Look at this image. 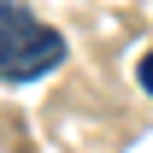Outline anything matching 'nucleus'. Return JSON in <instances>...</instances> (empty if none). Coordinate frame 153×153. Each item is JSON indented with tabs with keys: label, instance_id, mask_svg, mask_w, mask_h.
<instances>
[{
	"label": "nucleus",
	"instance_id": "f03ea898",
	"mask_svg": "<svg viewBox=\"0 0 153 153\" xmlns=\"http://www.w3.org/2000/svg\"><path fill=\"white\" fill-rule=\"evenodd\" d=\"M135 82H141V88H147V94H153V53L141 59V65H135Z\"/></svg>",
	"mask_w": 153,
	"mask_h": 153
},
{
	"label": "nucleus",
	"instance_id": "f257e3e1",
	"mask_svg": "<svg viewBox=\"0 0 153 153\" xmlns=\"http://www.w3.org/2000/svg\"><path fill=\"white\" fill-rule=\"evenodd\" d=\"M59 59H65V36L47 30L36 12H24L18 0H0V76L6 82L47 76Z\"/></svg>",
	"mask_w": 153,
	"mask_h": 153
}]
</instances>
